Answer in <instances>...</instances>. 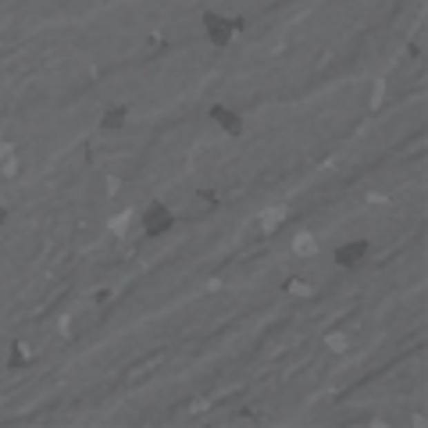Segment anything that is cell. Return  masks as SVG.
Listing matches in <instances>:
<instances>
[{
    "label": "cell",
    "instance_id": "8992f818",
    "mask_svg": "<svg viewBox=\"0 0 428 428\" xmlns=\"http://www.w3.org/2000/svg\"><path fill=\"white\" fill-rule=\"evenodd\" d=\"M8 364H11V368H29V364H32L21 342H14V347H11V357H8Z\"/></svg>",
    "mask_w": 428,
    "mask_h": 428
},
{
    "label": "cell",
    "instance_id": "5b68a950",
    "mask_svg": "<svg viewBox=\"0 0 428 428\" xmlns=\"http://www.w3.org/2000/svg\"><path fill=\"white\" fill-rule=\"evenodd\" d=\"M128 118H133V107L111 104V107H104V115H100V128L104 133H121V128H128Z\"/></svg>",
    "mask_w": 428,
    "mask_h": 428
},
{
    "label": "cell",
    "instance_id": "52a82bcc",
    "mask_svg": "<svg viewBox=\"0 0 428 428\" xmlns=\"http://www.w3.org/2000/svg\"><path fill=\"white\" fill-rule=\"evenodd\" d=\"M197 197L211 207H218V189H211V186H197Z\"/></svg>",
    "mask_w": 428,
    "mask_h": 428
},
{
    "label": "cell",
    "instance_id": "6da1fadb",
    "mask_svg": "<svg viewBox=\"0 0 428 428\" xmlns=\"http://www.w3.org/2000/svg\"><path fill=\"white\" fill-rule=\"evenodd\" d=\"M179 214L171 211L164 200H154L146 211H143V235L146 240H161V235H168L171 228H175Z\"/></svg>",
    "mask_w": 428,
    "mask_h": 428
},
{
    "label": "cell",
    "instance_id": "ba28073f",
    "mask_svg": "<svg viewBox=\"0 0 428 428\" xmlns=\"http://www.w3.org/2000/svg\"><path fill=\"white\" fill-rule=\"evenodd\" d=\"M8 214H11L8 207H0V225H4V222H8Z\"/></svg>",
    "mask_w": 428,
    "mask_h": 428
},
{
    "label": "cell",
    "instance_id": "7a4b0ae2",
    "mask_svg": "<svg viewBox=\"0 0 428 428\" xmlns=\"http://www.w3.org/2000/svg\"><path fill=\"white\" fill-rule=\"evenodd\" d=\"M200 26H204V36H207V43H211L214 50H225L228 43H232L235 26H232L228 14H222V11H204V14H200Z\"/></svg>",
    "mask_w": 428,
    "mask_h": 428
},
{
    "label": "cell",
    "instance_id": "277c9868",
    "mask_svg": "<svg viewBox=\"0 0 428 428\" xmlns=\"http://www.w3.org/2000/svg\"><path fill=\"white\" fill-rule=\"evenodd\" d=\"M207 118L214 121V128H222V133L232 136V139H240V136H243V128H246L243 115L235 111V107H228V104H211Z\"/></svg>",
    "mask_w": 428,
    "mask_h": 428
},
{
    "label": "cell",
    "instance_id": "3957f363",
    "mask_svg": "<svg viewBox=\"0 0 428 428\" xmlns=\"http://www.w3.org/2000/svg\"><path fill=\"white\" fill-rule=\"evenodd\" d=\"M368 253H371V240H347L332 250V264L339 271H357L364 261H368Z\"/></svg>",
    "mask_w": 428,
    "mask_h": 428
}]
</instances>
